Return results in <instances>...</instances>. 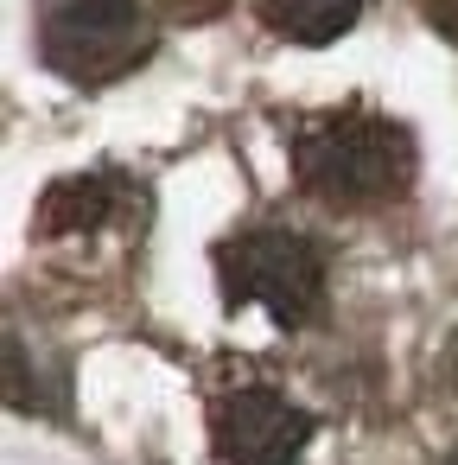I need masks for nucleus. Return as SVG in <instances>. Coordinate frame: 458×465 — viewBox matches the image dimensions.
<instances>
[{"mask_svg":"<svg viewBox=\"0 0 458 465\" xmlns=\"http://www.w3.org/2000/svg\"><path fill=\"white\" fill-rule=\"evenodd\" d=\"M452 357H458V344H452Z\"/></svg>","mask_w":458,"mask_h":465,"instance_id":"obj_10","label":"nucleus"},{"mask_svg":"<svg viewBox=\"0 0 458 465\" xmlns=\"http://www.w3.org/2000/svg\"><path fill=\"white\" fill-rule=\"evenodd\" d=\"M445 465H458V452H452V459H445Z\"/></svg>","mask_w":458,"mask_h":465,"instance_id":"obj_9","label":"nucleus"},{"mask_svg":"<svg viewBox=\"0 0 458 465\" xmlns=\"http://www.w3.org/2000/svg\"><path fill=\"white\" fill-rule=\"evenodd\" d=\"M115 198H122V179L115 173H71V179L45 185V198H39V236L102 230L115 217Z\"/></svg>","mask_w":458,"mask_h":465,"instance_id":"obj_5","label":"nucleus"},{"mask_svg":"<svg viewBox=\"0 0 458 465\" xmlns=\"http://www.w3.org/2000/svg\"><path fill=\"white\" fill-rule=\"evenodd\" d=\"M217 281L229 306H268L274 325H306L325 306V249L306 230L255 223L217 249Z\"/></svg>","mask_w":458,"mask_h":465,"instance_id":"obj_2","label":"nucleus"},{"mask_svg":"<svg viewBox=\"0 0 458 465\" xmlns=\"http://www.w3.org/2000/svg\"><path fill=\"white\" fill-rule=\"evenodd\" d=\"M312 440V414L287 401L280 389H229L210 408V446L217 465H293Z\"/></svg>","mask_w":458,"mask_h":465,"instance_id":"obj_4","label":"nucleus"},{"mask_svg":"<svg viewBox=\"0 0 458 465\" xmlns=\"http://www.w3.org/2000/svg\"><path fill=\"white\" fill-rule=\"evenodd\" d=\"M420 147L395 115L375 109H337L318 115L293 134V173L318 204L337 211H369V204H395L414 185Z\"/></svg>","mask_w":458,"mask_h":465,"instance_id":"obj_1","label":"nucleus"},{"mask_svg":"<svg viewBox=\"0 0 458 465\" xmlns=\"http://www.w3.org/2000/svg\"><path fill=\"white\" fill-rule=\"evenodd\" d=\"M420 14H426V26H433L445 45H458V0H420Z\"/></svg>","mask_w":458,"mask_h":465,"instance_id":"obj_7","label":"nucleus"},{"mask_svg":"<svg viewBox=\"0 0 458 465\" xmlns=\"http://www.w3.org/2000/svg\"><path fill=\"white\" fill-rule=\"evenodd\" d=\"M160 7H166L172 20H217L229 0H160Z\"/></svg>","mask_w":458,"mask_h":465,"instance_id":"obj_8","label":"nucleus"},{"mask_svg":"<svg viewBox=\"0 0 458 465\" xmlns=\"http://www.w3.org/2000/svg\"><path fill=\"white\" fill-rule=\"evenodd\" d=\"M363 0H261V20L268 33L293 39V45H331L356 26Z\"/></svg>","mask_w":458,"mask_h":465,"instance_id":"obj_6","label":"nucleus"},{"mask_svg":"<svg viewBox=\"0 0 458 465\" xmlns=\"http://www.w3.org/2000/svg\"><path fill=\"white\" fill-rule=\"evenodd\" d=\"M153 52L147 0H39V58L64 84H115Z\"/></svg>","mask_w":458,"mask_h":465,"instance_id":"obj_3","label":"nucleus"}]
</instances>
